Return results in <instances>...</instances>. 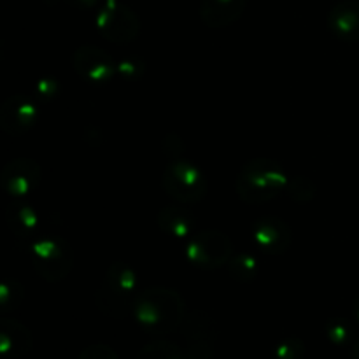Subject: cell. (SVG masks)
<instances>
[{
  "label": "cell",
  "mask_w": 359,
  "mask_h": 359,
  "mask_svg": "<svg viewBox=\"0 0 359 359\" xmlns=\"http://www.w3.org/2000/svg\"><path fill=\"white\" fill-rule=\"evenodd\" d=\"M280 182H283V175H280L279 168L273 165L266 163V161H256L251 163L241 175V195L255 186L252 193L245 196L248 202H262V200H269L270 196L276 195L279 189Z\"/></svg>",
  "instance_id": "obj_1"
},
{
  "label": "cell",
  "mask_w": 359,
  "mask_h": 359,
  "mask_svg": "<svg viewBox=\"0 0 359 359\" xmlns=\"http://www.w3.org/2000/svg\"><path fill=\"white\" fill-rule=\"evenodd\" d=\"M98 27L102 28L105 35L112 39H126L132 37L137 32V20L128 9L121 7H105L98 14Z\"/></svg>",
  "instance_id": "obj_2"
},
{
  "label": "cell",
  "mask_w": 359,
  "mask_h": 359,
  "mask_svg": "<svg viewBox=\"0 0 359 359\" xmlns=\"http://www.w3.org/2000/svg\"><path fill=\"white\" fill-rule=\"evenodd\" d=\"M330 25L342 39L356 41L359 39V2L346 0L333 7L330 14Z\"/></svg>",
  "instance_id": "obj_3"
},
{
  "label": "cell",
  "mask_w": 359,
  "mask_h": 359,
  "mask_svg": "<svg viewBox=\"0 0 359 359\" xmlns=\"http://www.w3.org/2000/svg\"><path fill=\"white\" fill-rule=\"evenodd\" d=\"M245 6V0H203L202 16L209 25L219 27L238 18Z\"/></svg>",
  "instance_id": "obj_4"
},
{
  "label": "cell",
  "mask_w": 359,
  "mask_h": 359,
  "mask_svg": "<svg viewBox=\"0 0 359 359\" xmlns=\"http://www.w3.org/2000/svg\"><path fill=\"white\" fill-rule=\"evenodd\" d=\"M139 359H181V353L170 344H153L140 353Z\"/></svg>",
  "instance_id": "obj_5"
},
{
  "label": "cell",
  "mask_w": 359,
  "mask_h": 359,
  "mask_svg": "<svg viewBox=\"0 0 359 359\" xmlns=\"http://www.w3.org/2000/svg\"><path fill=\"white\" fill-rule=\"evenodd\" d=\"M81 359H114V353L104 349V347H91L90 351L83 353Z\"/></svg>",
  "instance_id": "obj_6"
},
{
  "label": "cell",
  "mask_w": 359,
  "mask_h": 359,
  "mask_svg": "<svg viewBox=\"0 0 359 359\" xmlns=\"http://www.w3.org/2000/svg\"><path fill=\"white\" fill-rule=\"evenodd\" d=\"M353 359H359V342L354 346V351H353Z\"/></svg>",
  "instance_id": "obj_7"
},
{
  "label": "cell",
  "mask_w": 359,
  "mask_h": 359,
  "mask_svg": "<svg viewBox=\"0 0 359 359\" xmlns=\"http://www.w3.org/2000/svg\"><path fill=\"white\" fill-rule=\"evenodd\" d=\"M356 314H358V319H359V300H358V304H356Z\"/></svg>",
  "instance_id": "obj_8"
}]
</instances>
